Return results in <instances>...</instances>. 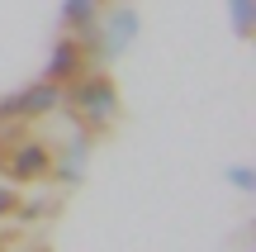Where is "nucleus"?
<instances>
[{
    "label": "nucleus",
    "mask_w": 256,
    "mask_h": 252,
    "mask_svg": "<svg viewBox=\"0 0 256 252\" xmlns=\"http://www.w3.org/2000/svg\"><path fill=\"white\" fill-rule=\"evenodd\" d=\"M62 15H66V24H72V29H90L95 24V0H66Z\"/></svg>",
    "instance_id": "5"
},
{
    "label": "nucleus",
    "mask_w": 256,
    "mask_h": 252,
    "mask_svg": "<svg viewBox=\"0 0 256 252\" xmlns=\"http://www.w3.org/2000/svg\"><path fill=\"white\" fill-rule=\"evenodd\" d=\"M232 15H238V29L247 34L252 29V0H232Z\"/></svg>",
    "instance_id": "6"
},
{
    "label": "nucleus",
    "mask_w": 256,
    "mask_h": 252,
    "mask_svg": "<svg viewBox=\"0 0 256 252\" xmlns=\"http://www.w3.org/2000/svg\"><path fill=\"white\" fill-rule=\"evenodd\" d=\"M57 81H38V86H28V91H19V95H10L5 105H0V114H43V110H52L57 105Z\"/></svg>",
    "instance_id": "1"
},
{
    "label": "nucleus",
    "mask_w": 256,
    "mask_h": 252,
    "mask_svg": "<svg viewBox=\"0 0 256 252\" xmlns=\"http://www.w3.org/2000/svg\"><path fill=\"white\" fill-rule=\"evenodd\" d=\"M76 81H81V76H76ZM76 105H81L90 119H104V114L114 110V86L104 81V76H90V81L76 86Z\"/></svg>",
    "instance_id": "4"
},
{
    "label": "nucleus",
    "mask_w": 256,
    "mask_h": 252,
    "mask_svg": "<svg viewBox=\"0 0 256 252\" xmlns=\"http://www.w3.org/2000/svg\"><path fill=\"white\" fill-rule=\"evenodd\" d=\"M81 67H86V48L76 38H62L52 48V62H48V81H76Z\"/></svg>",
    "instance_id": "3"
},
{
    "label": "nucleus",
    "mask_w": 256,
    "mask_h": 252,
    "mask_svg": "<svg viewBox=\"0 0 256 252\" xmlns=\"http://www.w3.org/2000/svg\"><path fill=\"white\" fill-rule=\"evenodd\" d=\"M0 214H19V195L0 186Z\"/></svg>",
    "instance_id": "7"
},
{
    "label": "nucleus",
    "mask_w": 256,
    "mask_h": 252,
    "mask_svg": "<svg viewBox=\"0 0 256 252\" xmlns=\"http://www.w3.org/2000/svg\"><path fill=\"white\" fill-rule=\"evenodd\" d=\"M5 171H10V176H19V181H34V176H48V171H52V157H48L43 143H24L19 152H10V157H5Z\"/></svg>",
    "instance_id": "2"
}]
</instances>
